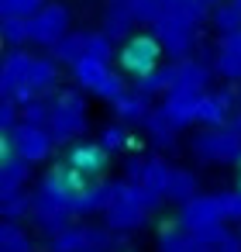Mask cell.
Masks as SVG:
<instances>
[{"mask_svg": "<svg viewBox=\"0 0 241 252\" xmlns=\"http://www.w3.org/2000/svg\"><path fill=\"white\" fill-rule=\"evenodd\" d=\"M159 200H162V197L152 193V190L141 187V183H131V180L117 183V197H114V204H110L107 214H104V218H107V228H110V231H134V228H141Z\"/></svg>", "mask_w": 241, "mask_h": 252, "instance_id": "cell-1", "label": "cell"}, {"mask_svg": "<svg viewBox=\"0 0 241 252\" xmlns=\"http://www.w3.org/2000/svg\"><path fill=\"white\" fill-rule=\"evenodd\" d=\"M45 128L52 131L55 145H73L86 131V100L80 90H62L49 97V121Z\"/></svg>", "mask_w": 241, "mask_h": 252, "instance_id": "cell-2", "label": "cell"}, {"mask_svg": "<svg viewBox=\"0 0 241 252\" xmlns=\"http://www.w3.org/2000/svg\"><path fill=\"white\" fill-rule=\"evenodd\" d=\"M193 152L210 166H241V131H234L231 125L203 128L200 135H193Z\"/></svg>", "mask_w": 241, "mask_h": 252, "instance_id": "cell-3", "label": "cell"}, {"mask_svg": "<svg viewBox=\"0 0 241 252\" xmlns=\"http://www.w3.org/2000/svg\"><path fill=\"white\" fill-rule=\"evenodd\" d=\"M73 76H76L80 90H90V94H97V97H100V100H107V104H114L121 94H128V87H124L121 73H114V69H110V63L93 59V56L80 59V63L73 66Z\"/></svg>", "mask_w": 241, "mask_h": 252, "instance_id": "cell-4", "label": "cell"}, {"mask_svg": "<svg viewBox=\"0 0 241 252\" xmlns=\"http://www.w3.org/2000/svg\"><path fill=\"white\" fill-rule=\"evenodd\" d=\"M162 42L155 38V35H131L124 45H121V52H117V59H121V69L128 73V76H134V83L138 80H145V76H152L159 66H162Z\"/></svg>", "mask_w": 241, "mask_h": 252, "instance_id": "cell-5", "label": "cell"}, {"mask_svg": "<svg viewBox=\"0 0 241 252\" xmlns=\"http://www.w3.org/2000/svg\"><path fill=\"white\" fill-rule=\"evenodd\" d=\"M4 135H11V145H14V156L18 159H25V162H45L49 156H52V149H55V138H52V131L45 128V125H35V121H25L21 118V125L14 128V131H4Z\"/></svg>", "mask_w": 241, "mask_h": 252, "instance_id": "cell-6", "label": "cell"}, {"mask_svg": "<svg viewBox=\"0 0 241 252\" xmlns=\"http://www.w3.org/2000/svg\"><path fill=\"white\" fill-rule=\"evenodd\" d=\"M90 176L86 173H80L73 162H55L49 173H45V180H42V190H49L52 197H59V200H66V204H76L86 190H90Z\"/></svg>", "mask_w": 241, "mask_h": 252, "instance_id": "cell-7", "label": "cell"}, {"mask_svg": "<svg viewBox=\"0 0 241 252\" xmlns=\"http://www.w3.org/2000/svg\"><path fill=\"white\" fill-rule=\"evenodd\" d=\"M203 18H207V4H200V0H155L148 28L152 25H179V28L196 32Z\"/></svg>", "mask_w": 241, "mask_h": 252, "instance_id": "cell-8", "label": "cell"}, {"mask_svg": "<svg viewBox=\"0 0 241 252\" xmlns=\"http://www.w3.org/2000/svg\"><path fill=\"white\" fill-rule=\"evenodd\" d=\"M55 83H59V63H55L52 56H42V59L35 56V63H31V69H28L21 90L14 94V100H18L21 107H28L31 100H42Z\"/></svg>", "mask_w": 241, "mask_h": 252, "instance_id": "cell-9", "label": "cell"}, {"mask_svg": "<svg viewBox=\"0 0 241 252\" xmlns=\"http://www.w3.org/2000/svg\"><path fill=\"white\" fill-rule=\"evenodd\" d=\"M73 214H76L73 204L52 197L49 190L31 193V221H35L45 235H55V231H62V228H69V218H73Z\"/></svg>", "mask_w": 241, "mask_h": 252, "instance_id": "cell-10", "label": "cell"}, {"mask_svg": "<svg viewBox=\"0 0 241 252\" xmlns=\"http://www.w3.org/2000/svg\"><path fill=\"white\" fill-rule=\"evenodd\" d=\"M31 35H35V45L52 49L55 42H62L69 35V11L62 4H45L31 18Z\"/></svg>", "mask_w": 241, "mask_h": 252, "instance_id": "cell-11", "label": "cell"}, {"mask_svg": "<svg viewBox=\"0 0 241 252\" xmlns=\"http://www.w3.org/2000/svg\"><path fill=\"white\" fill-rule=\"evenodd\" d=\"M220 204H217V193H196L193 200L179 204V228L186 231H203L210 224H220Z\"/></svg>", "mask_w": 241, "mask_h": 252, "instance_id": "cell-12", "label": "cell"}, {"mask_svg": "<svg viewBox=\"0 0 241 252\" xmlns=\"http://www.w3.org/2000/svg\"><path fill=\"white\" fill-rule=\"evenodd\" d=\"M66 162H73L90 180H100L107 173V166H110V152L100 142H73L69 152H66Z\"/></svg>", "mask_w": 241, "mask_h": 252, "instance_id": "cell-13", "label": "cell"}, {"mask_svg": "<svg viewBox=\"0 0 241 252\" xmlns=\"http://www.w3.org/2000/svg\"><path fill=\"white\" fill-rule=\"evenodd\" d=\"M31 63H35V56L25 52V49H11V52H7L4 66H0V97H14V94L21 90V83H25Z\"/></svg>", "mask_w": 241, "mask_h": 252, "instance_id": "cell-14", "label": "cell"}, {"mask_svg": "<svg viewBox=\"0 0 241 252\" xmlns=\"http://www.w3.org/2000/svg\"><path fill=\"white\" fill-rule=\"evenodd\" d=\"M134 25H138V18H134V11H131L128 0H110L107 11H104V35L114 38V42H121V38L128 42Z\"/></svg>", "mask_w": 241, "mask_h": 252, "instance_id": "cell-15", "label": "cell"}, {"mask_svg": "<svg viewBox=\"0 0 241 252\" xmlns=\"http://www.w3.org/2000/svg\"><path fill=\"white\" fill-rule=\"evenodd\" d=\"M110 107H114L117 121H124V125H145L148 114L155 111V107H152V97L141 94V90H128V94H121Z\"/></svg>", "mask_w": 241, "mask_h": 252, "instance_id": "cell-16", "label": "cell"}, {"mask_svg": "<svg viewBox=\"0 0 241 252\" xmlns=\"http://www.w3.org/2000/svg\"><path fill=\"white\" fill-rule=\"evenodd\" d=\"M200 97H203V94L172 90V94H165V97H162V111H165V118H169L176 128H186V125H193V121H196V104H200Z\"/></svg>", "mask_w": 241, "mask_h": 252, "instance_id": "cell-17", "label": "cell"}, {"mask_svg": "<svg viewBox=\"0 0 241 252\" xmlns=\"http://www.w3.org/2000/svg\"><path fill=\"white\" fill-rule=\"evenodd\" d=\"M114 197H117V183H110V180H93L90 183V190L73 204V211L80 214V218H86V214H107V207L114 204Z\"/></svg>", "mask_w": 241, "mask_h": 252, "instance_id": "cell-18", "label": "cell"}, {"mask_svg": "<svg viewBox=\"0 0 241 252\" xmlns=\"http://www.w3.org/2000/svg\"><path fill=\"white\" fill-rule=\"evenodd\" d=\"M31 180V162L25 159H7L0 162V200H11L18 193H25V183Z\"/></svg>", "mask_w": 241, "mask_h": 252, "instance_id": "cell-19", "label": "cell"}, {"mask_svg": "<svg viewBox=\"0 0 241 252\" xmlns=\"http://www.w3.org/2000/svg\"><path fill=\"white\" fill-rule=\"evenodd\" d=\"M210 69L203 63H193V59H179L176 63V90H186V94H207L210 87ZM172 94V90H169Z\"/></svg>", "mask_w": 241, "mask_h": 252, "instance_id": "cell-20", "label": "cell"}, {"mask_svg": "<svg viewBox=\"0 0 241 252\" xmlns=\"http://www.w3.org/2000/svg\"><path fill=\"white\" fill-rule=\"evenodd\" d=\"M231 94H203L200 104H196V125H207V128H220L227 125V114H231Z\"/></svg>", "mask_w": 241, "mask_h": 252, "instance_id": "cell-21", "label": "cell"}, {"mask_svg": "<svg viewBox=\"0 0 241 252\" xmlns=\"http://www.w3.org/2000/svg\"><path fill=\"white\" fill-rule=\"evenodd\" d=\"M49 252H86L93 249V228H83V224H69L55 235H49Z\"/></svg>", "mask_w": 241, "mask_h": 252, "instance_id": "cell-22", "label": "cell"}, {"mask_svg": "<svg viewBox=\"0 0 241 252\" xmlns=\"http://www.w3.org/2000/svg\"><path fill=\"white\" fill-rule=\"evenodd\" d=\"M159 252H217V245L196 238L186 228H165L159 235Z\"/></svg>", "mask_w": 241, "mask_h": 252, "instance_id": "cell-23", "label": "cell"}, {"mask_svg": "<svg viewBox=\"0 0 241 252\" xmlns=\"http://www.w3.org/2000/svg\"><path fill=\"white\" fill-rule=\"evenodd\" d=\"M152 35L162 42V49L172 56V59H186V52L193 49V35L189 28H179V25H152Z\"/></svg>", "mask_w": 241, "mask_h": 252, "instance_id": "cell-24", "label": "cell"}, {"mask_svg": "<svg viewBox=\"0 0 241 252\" xmlns=\"http://www.w3.org/2000/svg\"><path fill=\"white\" fill-rule=\"evenodd\" d=\"M49 52H52L55 63H62V66H76L80 59L90 56V32H69V35H66L62 42H55Z\"/></svg>", "mask_w": 241, "mask_h": 252, "instance_id": "cell-25", "label": "cell"}, {"mask_svg": "<svg viewBox=\"0 0 241 252\" xmlns=\"http://www.w3.org/2000/svg\"><path fill=\"white\" fill-rule=\"evenodd\" d=\"M172 173H176V166H169L162 156H148V162H145V169H141V187H148L152 193H159L162 200H165V190H169V180H172Z\"/></svg>", "mask_w": 241, "mask_h": 252, "instance_id": "cell-26", "label": "cell"}, {"mask_svg": "<svg viewBox=\"0 0 241 252\" xmlns=\"http://www.w3.org/2000/svg\"><path fill=\"white\" fill-rule=\"evenodd\" d=\"M145 131H148V138H152V145H155V149H172V145H176V138H179V128L165 118V111H162V107H155V111L148 114Z\"/></svg>", "mask_w": 241, "mask_h": 252, "instance_id": "cell-27", "label": "cell"}, {"mask_svg": "<svg viewBox=\"0 0 241 252\" xmlns=\"http://www.w3.org/2000/svg\"><path fill=\"white\" fill-rule=\"evenodd\" d=\"M134 90H141V94H148V97H165L169 90H176V66H159L152 76L138 80Z\"/></svg>", "mask_w": 241, "mask_h": 252, "instance_id": "cell-28", "label": "cell"}, {"mask_svg": "<svg viewBox=\"0 0 241 252\" xmlns=\"http://www.w3.org/2000/svg\"><path fill=\"white\" fill-rule=\"evenodd\" d=\"M0 252H35V242L18 221H4L0 224Z\"/></svg>", "mask_w": 241, "mask_h": 252, "instance_id": "cell-29", "label": "cell"}, {"mask_svg": "<svg viewBox=\"0 0 241 252\" xmlns=\"http://www.w3.org/2000/svg\"><path fill=\"white\" fill-rule=\"evenodd\" d=\"M0 35L11 49H21L28 42H35L31 35V18H0Z\"/></svg>", "mask_w": 241, "mask_h": 252, "instance_id": "cell-30", "label": "cell"}, {"mask_svg": "<svg viewBox=\"0 0 241 252\" xmlns=\"http://www.w3.org/2000/svg\"><path fill=\"white\" fill-rule=\"evenodd\" d=\"M196 197V176L189 169H176L172 180H169V190H165V200H176V204H186Z\"/></svg>", "mask_w": 241, "mask_h": 252, "instance_id": "cell-31", "label": "cell"}, {"mask_svg": "<svg viewBox=\"0 0 241 252\" xmlns=\"http://www.w3.org/2000/svg\"><path fill=\"white\" fill-rule=\"evenodd\" d=\"M97 142H100V145H104V149L114 156V152H124V149H131V142H134V138L128 135L124 121H114V125H104V128H100V138H97Z\"/></svg>", "mask_w": 241, "mask_h": 252, "instance_id": "cell-32", "label": "cell"}, {"mask_svg": "<svg viewBox=\"0 0 241 252\" xmlns=\"http://www.w3.org/2000/svg\"><path fill=\"white\" fill-rule=\"evenodd\" d=\"M214 73L231 80V83H241V56L231 52V49H220L217 59H214Z\"/></svg>", "mask_w": 241, "mask_h": 252, "instance_id": "cell-33", "label": "cell"}, {"mask_svg": "<svg viewBox=\"0 0 241 252\" xmlns=\"http://www.w3.org/2000/svg\"><path fill=\"white\" fill-rule=\"evenodd\" d=\"M214 25H217L220 35L238 32V28H241V7H234L231 0H227V4H217V7H214Z\"/></svg>", "mask_w": 241, "mask_h": 252, "instance_id": "cell-34", "label": "cell"}, {"mask_svg": "<svg viewBox=\"0 0 241 252\" xmlns=\"http://www.w3.org/2000/svg\"><path fill=\"white\" fill-rule=\"evenodd\" d=\"M45 0H0V18H35Z\"/></svg>", "mask_w": 241, "mask_h": 252, "instance_id": "cell-35", "label": "cell"}, {"mask_svg": "<svg viewBox=\"0 0 241 252\" xmlns=\"http://www.w3.org/2000/svg\"><path fill=\"white\" fill-rule=\"evenodd\" d=\"M0 214H4V221H21L25 214H31V193H18L11 200H0Z\"/></svg>", "mask_w": 241, "mask_h": 252, "instance_id": "cell-36", "label": "cell"}, {"mask_svg": "<svg viewBox=\"0 0 241 252\" xmlns=\"http://www.w3.org/2000/svg\"><path fill=\"white\" fill-rule=\"evenodd\" d=\"M217 204H220V218H224V221L241 224V190H224V193H217Z\"/></svg>", "mask_w": 241, "mask_h": 252, "instance_id": "cell-37", "label": "cell"}, {"mask_svg": "<svg viewBox=\"0 0 241 252\" xmlns=\"http://www.w3.org/2000/svg\"><path fill=\"white\" fill-rule=\"evenodd\" d=\"M18 111H21V104L14 100V97H0V135L4 131H14L21 121H18Z\"/></svg>", "mask_w": 241, "mask_h": 252, "instance_id": "cell-38", "label": "cell"}, {"mask_svg": "<svg viewBox=\"0 0 241 252\" xmlns=\"http://www.w3.org/2000/svg\"><path fill=\"white\" fill-rule=\"evenodd\" d=\"M90 56H93V59H104V63H110V56H114V38H107L104 32L90 35Z\"/></svg>", "mask_w": 241, "mask_h": 252, "instance_id": "cell-39", "label": "cell"}, {"mask_svg": "<svg viewBox=\"0 0 241 252\" xmlns=\"http://www.w3.org/2000/svg\"><path fill=\"white\" fill-rule=\"evenodd\" d=\"M145 162H148V156H128V162H124V176H128L131 183H138V180H141Z\"/></svg>", "mask_w": 241, "mask_h": 252, "instance_id": "cell-40", "label": "cell"}, {"mask_svg": "<svg viewBox=\"0 0 241 252\" xmlns=\"http://www.w3.org/2000/svg\"><path fill=\"white\" fill-rule=\"evenodd\" d=\"M217 252H241V235H238V231H227V235L217 242Z\"/></svg>", "mask_w": 241, "mask_h": 252, "instance_id": "cell-41", "label": "cell"}, {"mask_svg": "<svg viewBox=\"0 0 241 252\" xmlns=\"http://www.w3.org/2000/svg\"><path fill=\"white\" fill-rule=\"evenodd\" d=\"M220 49H231V52H238V56H241V28H238V32H231V35H220Z\"/></svg>", "mask_w": 241, "mask_h": 252, "instance_id": "cell-42", "label": "cell"}, {"mask_svg": "<svg viewBox=\"0 0 241 252\" xmlns=\"http://www.w3.org/2000/svg\"><path fill=\"white\" fill-rule=\"evenodd\" d=\"M200 4H207V7H217V4H224V0H200Z\"/></svg>", "mask_w": 241, "mask_h": 252, "instance_id": "cell-43", "label": "cell"}, {"mask_svg": "<svg viewBox=\"0 0 241 252\" xmlns=\"http://www.w3.org/2000/svg\"><path fill=\"white\" fill-rule=\"evenodd\" d=\"M238 190H241V166H238Z\"/></svg>", "mask_w": 241, "mask_h": 252, "instance_id": "cell-44", "label": "cell"}, {"mask_svg": "<svg viewBox=\"0 0 241 252\" xmlns=\"http://www.w3.org/2000/svg\"><path fill=\"white\" fill-rule=\"evenodd\" d=\"M231 4H234V7H241V0H231Z\"/></svg>", "mask_w": 241, "mask_h": 252, "instance_id": "cell-45", "label": "cell"}, {"mask_svg": "<svg viewBox=\"0 0 241 252\" xmlns=\"http://www.w3.org/2000/svg\"><path fill=\"white\" fill-rule=\"evenodd\" d=\"M238 235H241V228H238Z\"/></svg>", "mask_w": 241, "mask_h": 252, "instance_id": "cell-46", "label": "cell"}, {"mask_svg": "<svg viewBox=\"0 0 241 252\" xmlns=\"http://www.w3.org/2000/svg\"><path fill=\"white\" fill-rule=\"evenodd\" d=\"M86 252H93V249H86Z\"/></svg>", "mask_w": 241, "mask_h": 252, "instance_id": "cell-47", "label": "cell"}]
</instances>
